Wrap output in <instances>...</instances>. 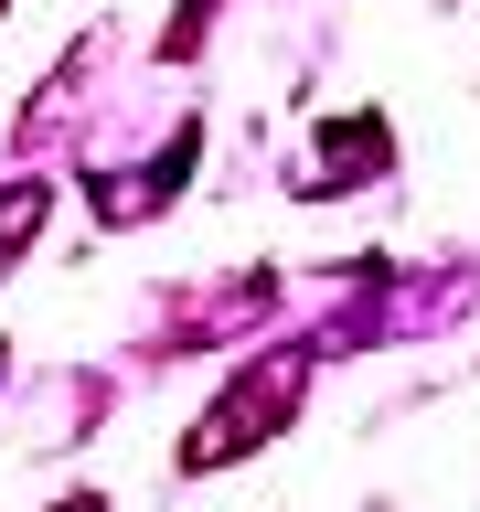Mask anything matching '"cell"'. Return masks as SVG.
Instances as JSON below:
<instances>
[{"instance_id":"cell-1","label":"cell","mask_w":480,"mask_h":512,"mask_svg":"<svg viewBox=\"0 0 480 512\" xmlns=\"http://www.w3.org/2000/svg\"><path fill=\"white\" fill-rule=\"evenodd\" d=\"M288 406H299V363L278 352V363H256V374L182 438V470H224V459H246V448L267 438V416H288Z\"/></svg>"},{"instance_id":"cell-2","label":"cell","mask_w":480,"mask_h":512,"mask_svg":"<svg viewBox=\"0 0 480 512\" xmlns=\"http://www.w3.org/2000/svg\"><path fill=\"white\" fill-rule=\"evenodd\" d=\"M64 512H107V502H64Z\"/></svg>"}]
</instances>
